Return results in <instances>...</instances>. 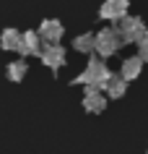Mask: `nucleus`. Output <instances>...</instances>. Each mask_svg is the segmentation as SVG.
<instances>
[{
  "label": "nucleus",
  "instance_id": "nucleus-7",
  "mask_svg": "<svg viewBox=\"0 0 148 154\" xmlns=\"http://www.w3.org/2000/svg\"><path fill=\"white\" fill-rule=\"evenodd\" d=\"M21 55H39L42 52V37L39 32H26L21 34V47H18Z\"/></svg>",
  "mask_w": 148,
  "mask_h": 154
},
{
  "label": "nucleus",
  "instance_id": "nucleus-6",
  "mask_svg": "<svg viewBox=\"0 0 148 154\" xmlns=\"http://www.w3.org/2000/svg\"><path fill=\"white\" fill-rule=\"evenodd\" d=\"M36 32H39L42 42H47V45H57V42L62 39V32H65V29H62V24H60L57 18H44Z\"/></svg>",
  "mask_w": 148,
  "mask_h": 154
},
{
  "label": "nucleus",
  "instance_id": "nucleus-10",
  "mask_svg": "<svg viewBox=\"0 0 148 154\" xmlns=\"http://www.w3.org/2000/svg\"><path fill=\"white\" fill-rule=\"evenodd\" d=\"M107 97H112V99H120V97H125V89H127V81H125L122 76H109V81H107Z\"/></svg>",
  "mask_w": 148,
  "mask_h": 154
},
{
  "label": "nucleus",
  "instance_id": "nucleus-15",
  "mask_svg": "<svg viewBox=\"0 0 148 154\" xmlns=\"http://www.w3.org/2000/svg\"><path fill=\"white\" fill-rule=\"evenodd\" d=\"M146 154H148V152H146Z\"/></svg>",
  "mask_w": 148,
  "mask_h": 154
},
{
  "label": "nucleus",
  "instance_id": "nucleus-1",
  "mask_svg": "<svg viewBox=\"0 0 148 154\" xmlns=\"http://www.w3.org/2000/svg\"><path fill=\"white\" fill-rule=\"evenodd\" d=\"M109 76H112V73H109V68L104 65V60H101V57H94V60H89V65L83 68L81 76H75V84H83L86 89L99 91V89L107 86Z\"/></svg>",
  "mask_w": 148,
  "mask_h": 154
},
{
  "label": "nucleus",
  "instance_id": "nucleus-5",
  "mask_svg": "<svg viewBox=\"0 0 148 154\" xmlns=\"http://www.w3.org/2000/svg\"><path fill=\"white\" fill-rule=\"evenodd\" d=\"M39 57H42V63L47 65V68H52V71H57V68L65 65V50L60 47V42L57 45H44Z\"/></svg>",
  "mask_w": 148,
  "mask_h": 154
},
{
  "label": "nucleus",
  "instance_id": "nucleus-2",
  "mask_svg": "<svg viewBox=\"0 0 148 154\" xmlns=\"http://www.w3.org/2000/svg\"><path fill=\"white\" fill-rule=\"evenodd\" d=\"M120 47H122V39H120L117 29H112V26H107V29H101L99 34H94V50L101 55V60L109 57V55H115Z\"/></svg>",
  "mask_w": 148,
  "mask_h": 154
},
{
  "label": "nucleus",
  "instance_id": "nucleus-3",
  "mask_svg": "<svg viewBox=\"0 0 148 154\" xmlns=\"http://www.w3.org/2000/svg\"><path fill=\"white\" fill-rule=\"evenodd\" d=\"M117 34L122 42H140V37L146 34V24L138 16H125L122 21H117Z\"/></svg>",
  "mask_w": 148,
  "mask_h": 154
},
{
  "label": "nucleus",
  "instance_id": "nucleus-14",
  "mask_svg": "<svg viewBox=\"0 0 148 154\" xmlns=\"http://www.w3.org/2000/svg\"><path fill=\"white\" fill-rule=\"evenodd\" d=\"M138 57L143 63H148V29H146V34H143L140 42H138Z\"/></svg>",
  "mask_w": 148,
  "mask_h": 154
},
{
  "label": "nucleus",
  "instance_id": "nucleus-13",
  "mask_svg": "<svg viewBox=\"0 0 148 154\" xmlns=\"http://www.w3.org/2000/svg\"><path fill=\"white\" fill-rule=\"evenodd\" d=\"M26 68H29V65H26L24 60H13V63L8 65V79L10 81H21L26 76Z\"/></svg>",
  "mask_w": 148,
  "mask_h": 154
},
{
  "label": "nucleus",
  "instance_id": "nucleus-11",
  "mask_svg": "<svg viewBox=\"0 0 148 154\" xmlns=\"http://www.w3.org/2000/svg\"><path fill=\"white\" fill-rule=\"evenodd\" d=\"M0 47H3V50H18V47H21V32L13 29V26L5 29L3 37H0Z\"/></svg>",
  "mask_w": 148,
  "mask_h": 154
},
{
  "label": "nucleus",
  "instance_id": "nucleus-12",
  "mask_svg": "<svg viewBox=\"0 0 148 154\" xmlns=\"http://www.w3.org/2000/svg\"><path fill=\"white\" fill-rule=\"evenodd\" d=\"M73 47L78 52H94V34H78L73 39Z\"/></svg>",
  "mask_w": 148,
  "mask_h": 154
},
{
  "label": "nucleus",
  "instance_id": "nucleus-8",
  "mask_svg": "<svg viewBox=\"0 0 148 154\" xmlns=\"http://www.w3.org/2000/svg\"><path fill=\"white\" fill-rule=\"evenodd\" d=\"M104 107H107V97H104L101 91L86 89V94H83V110H89V112H101Z\"/></svg>",
  "mask_w": 148,
  "mask_h": 154
},
{
  "label": "nucleus",
  "instance_id": "nucleus-9",
  "mask_svg": "<svg viewBox=\"0 0 148 154\" xmlns=\"http://www.w3.org/2000/svg\"><path fill=\"white\" fill-rule=\"evenodd\" d=\"M140 71H143V60H140V57H127V60H122L120 76H122L125 81H132V79L140 76Z\"/></svg>",
  "mask_w": 148,
  "mask_h": 154
},
{
  "label": "nucleus",
  "instance_id": "nucleus-4",
  "mask_svg": "<svg viewBox=\"0 0 148 154\" xmlns=\"http://www.w3.org/2000/svg\"><path fill=\"white\" fill-rule=\"evenodd\" d=\"M127 3L130 0H104L99 8V16L104 21H122L127 16Z\"/></svg>",
  "mask_w": 148,
  "mask_h": 154
}]
</instances>
